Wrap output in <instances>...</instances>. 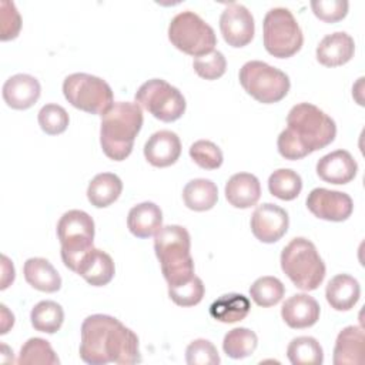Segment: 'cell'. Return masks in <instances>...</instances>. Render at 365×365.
I'll use <instances>...</instances> for the list:
<instances>
[{
	"instance_id": "obj_1",
	"label": "cell",
	"mask_w": 365,
	"mask_h": 365,
	"mask_svg": "<svg viewBox=\"0 0 365 365\" xmlns=\"http://www.w3.org/2000/svg\"><path fill=\"white\" fill-rule=\"evenodd\" d=\"M80 356L90 365L138 364V336L114 317L90 315L81 324Z\"/></svg>"
},
{
	"instance_id": "obj_2",
	"label": "cell",
	"mask_w": 365,
	"mask_h": 365,
	"mask_svg": "<svg viewBox=\"0 0 365 365\" xmlns=\"http://www.w3.org/2000/svg\"><path fill=\"white\" fill-rule=\"evenodd\" d=\"M335 121L309 103L295 104L287 115V128L278 135V153L287 160H299L335 140Z\"/></svg>"
},
{
	"instance_id": "obj_3",
	"label": "cell",
	"mask_w": 365,
	"mask_h": 365,
	"mask_svg": "<svg viewBox=\"0 0 365 365\" xmlns=\"http://www.w3.org/2000/svg\"><path fill=\"white\" fill-rule=\"evenodd\" d=\"M143 125V111L137 103L114 101L101 115L100 144L104 154L114 160H125L134 145V140Z\"/></svg>"
},
{
	"instance_id": "obj_4",
	"label": "cell",
	"mask_w": 365,
	"mask_h": 365,
	"mask_svg": "<svg viewBox=\"0 0 365 365\" xmlns=\"http://www.w3.org/2000/svg\"><path fill=\"white\" fill-rule=\"evenodd\" d=\"M191 238L181 225L161 227L154 235V251L168 287L181 285L195 277Z\"/></svg>"
},
{
	"instance_id": "obj_5",
	"label": "cell",
	"mask_w": 365,
	"mask_h": 365,
	"mask_svg": "<svg viewBox=\"0 0 365 365\" xmlns=\"http://www.w3.org/2000/svg\"><path fill=\"white\" fill-rule=\"evenodd\" d=\"M281 268L302 291L317 289L325 278V264L317 247L304 237L292 238L281 252Z\"/></svg>"
},
{
	"instance_id": "obj_6",
	"label": "cell",
	"mask_w": 365,
	"mask_h": 365,
	"mask_svg": "<svg viewBox=\"0 0 365 365\" xmlns=\"http://www.w3.org/2000/svg\"><path fill=\"white\" fill-rule=\"evenodd\" d=\"M57 237L64 265L76 272L81 258L94 248V221L86 211L70 210L57 222Z\"/></svg>"
},
{
	"instance_id": "obj_7",
	"label": "cell",
	"mask_w": 365,
	"mask_h": 365,
	"mask_svg": "<svg viewBox=\"0 0 365 365\" xmlns=\"http://www.w3.org/2000/svg\"><path fill=\"white\" fill-rule=\"evenodd\" d=\"M262 34L265 50L278 58L292 57L304 43L299 24L285 7H274L267 11L262 21Z\"/></svg>"
},
{
	"instance_id": "obj_8",
	"label": "cell",
	"mask_w": 365,
	"mask_h": 365,
	"mask_svg": "<svg viewBox=\"0 0 365 365\" xmlns=\"http://www.w3.org/2000/svg\"><path fill=\"white\" fill-rule=\"evenodd\" d=\"M238 77L242 88L262 104L281 101L291 87L284 71L259 60L247 61L240 68Z\"/></svg>"
},
{
	"instance_id": "obj_9",
	"label": "cell",
	"mask_w": 365,
	"mask_h": 365,
	"mask_svg": "<svg viewBox=\"0 0 365 365\" xmlns=\"http://www.w3.org/2000/svg\"><path fill=\"white\" fill-rule=\"evenodd\" d=\"M63 94L73 107L97 115H103L114 104L108 83L87 73L67 76L63 83Z\"/></svg>"
},
{
	"instance_id": "obj_10",
	"label": "cell",
	"mask_w": 365,
	"mask_h": 365,
	"mask_svg": "<svg viewBox=\"0 0 365 365\" xmlns=\"http://www.w3.org/2000/svg\"><path fill=\"white\" fill-rule=\"evenodd\" d=\"M168 38L175 48L194 57L204 56L217 46L214 29L190 10L173 17L168 26Z\"/></svg>"
},
{
	"instance_id": "obj_11",
	"label": "cell",
	"mask_w": 365,
	"mask_h": 365,
	"mask_svg": "<svg viewBox=\"0 0 365 365\" xmlns=\"http://www.w3.org/2000/svg\"><path fill=\"white\" fill-rule=\"evenodd\" d=\"M134 98L140 107L164 123L178 120L185 111L182 93L161 78H151L141 84Z\"/></svg>"
},
{
	"instance_id": "obj_12",
	"label": "cell",
	"mask_w": 365,
	"mask_h": 365,
	"mask_svg": "<svg viewBox=\"0 0 365 365\" xmlns=\"http://www.w3.org/2000/svg\"><path fill=\"white\" fill-rule=\"evenodd\" d=\"M307 207L317 218L341 222L351 217L354 202L346 192L314 188L307 197Z\"/></svg>"
},
{
	"instance_id": "obj_13",
	"label": "cell",
	"mask_w": 365,
	"mask_h": 365,
	"mask_svg": "<svg viewBox=\"0 0 365 365\" xmlns=\"http://www.w3.org/2000/svg\"><path fill=\"white\" fill-rule=\"evenodd\" d=\"M220 30L228 46L244 47L254 37V17L244 4L230 3L221 13Z\"/></svg>"
},
{
	"instance_id": "obj_14",
	"label": "cell",
	"mask_w": 365,
	"mask_h": 365,
	"mask_svg": "<svg viewBox=\"0 0 365 365\" xmlns=\"http://www.w3.org/2000/svg\"><path fill=\"white\" fill-rule=\"evenodd\" d=\"M289 218L284 208L277 204L264 202L251 215V231L257 240L265 244L279 241L288 231Z\"/></svg>"
},
{
	"instance_id": "obj_15",
	"label": "cell",
	"mask_w": 365,
	"mask_h": 365,
	"mask_svg": "<svg viewBox=\"0 0 365 365\" xmlns=\"http://www.w3.org/2000/svg\"><path fill=\"white\" fill-rule=\"evenodd\" d=\"M358 164L346 150H335L317 163V174L331 184H348L356 175Z\"/></svg>"
},
{
	"instance_id": "obj_16",
	"label": "cell",
	"mask_w": 365,
	"mask_h": 365,
	"mask_svg": "<svg viewBox=\"0 0 365 365\" xmlns=\"http://www.w3.org/2000/svg\"><path fill=\"white\" fill-rule=\"evenodd\" d=\"M41 87L36 77L30 74H14L3 84V98L14 110H27L40 97Z\"/></svg>"
},
{
	"instance_id": "obj_17",
	"label": "cell",
	"mask_w": 365,
	"mask_h": 365,
	"mask_svg": "<svg viewBox=\"0 0 365 365\" xmlns=\"http://www.w3.org/2000/svg\"><path fill=\"white\" fill-rule=\"evenodd\" d=\"M181 154V141L178 135L170 130L154 133L144 144V157L154 167L173 165Z\"/></svg>"
},
{
	"instance_id": "obj_18",
	"label": "cell",
	"mask_w": 365,
	"mask_h": 365,
	"mask_svg": "<svg viewBox=\"0 0 365 365\" xmlns=\"http://www.w3.org/2000/svg\"><path fill=\"white\" fill-rule=\"evenodd\" d=\"M319 304L308 294H295L289 297L281 308L284 322L294 329L309 328L319 319Z\"/></svg>"
},
{
	"instance_id": "obj_19",
	"label": "cell",
	"mask_w": 365,
	"mask_h": 365,
	"mask_svg": "<svg viewBox=\"0 0 365 365\" xmlns=\"http://www.w3.org/2000/svg\"><path fill=\"white\" fill-rule=\"evenodd\" d=\"M354 38L345 31L327 34L317 46V60L325 67L342 66L354 57Z\"/></svg>"
},
{
	"instance_id": "obj_20",
	"label": "cell",
	"mask_w": 365,
	"mask_h": 365,
	"mask_svg": "<svg viewBox=\"0 0 365 365\" xmlns=\"http://www.w3.org/2000/svg\"><path fill=\"white\" fill-rule=\"evenodd\" d=\"M76 272L90 285L103 287L113 279L115 267L113 258L106 251L93 248L81 258Z\"/></svg>"
},
{
	"instance_id": "obj_21",
	"label": "cell",
	"mask_w": 365,
	"mask_h": 365,
	"mask_svg": "<svg viewBox=\"0 0 365 365\" xmlns=\"http://www.w3.org/2000/svg\"><path fill=\"white\" fill-rule=\"evenodd\" d=\"M261 197V184L254 174L237 173L225 184V198L235 208H250Z\"/></svg>"
},
{
	"instance_id": "obj_22",
	"label": "cell",
	"mask_w": 365,
	"mask_h": 365,
	"mask_svg": "<svg viewBox=\"0 0 365 365\" xmlns=\"http://www.w3.org/2000/svg\"><path fill=\"white\" fill-rule=\"evenodd\" d=\"M364 329L356 325L344 328L335 341L334 364L335 365H358L364 361Z\"/></svg>"
},
{
	"instance_id": "obj_23",
	"label": "cell",
	"mask_w": 365,
	"mask_h": 365,
	"mask_svg": "<svg viewBox=\"0 0 365 365\" xmlns=\"http://www.w3.org/2000/svg\"><path fill=\"white\" fill-rule=\"evenodd\" d=\"M163 224L161 208L150 201L134 205L127 217V227L137 238H148L155 235Z\"/></svg>"
},
{
	"instance_id": "obj_24",
	"label": "cell",
	"mask_w": 365,
	"mask_h": 365,
	"mask_svg": "<svg viewBox=\"0 0 365 365\" xmlns=\"http://www.w3.org/2000/svg\"><path fill=\"white\" fill-rule=\"evenodd\" d=\"M361 295L359 282L348 275V274H338L329 279L325 297L331 308L335 311H349L358 302Z\"/></svg>"
},
{
	"instance_id": "obj_25",
	"label": "cell",
	"mask_w": 365,
	"mask_h": 365,
	"mask_svg": "<svg viewBox=\"0 0 365 365\" xmlns=\"http://www.w3.org/2000/svg\"><path fill=\"white\" fill-rule=\"evenodd\" d=\"M24 278L29 285L43 292H56L61 288V277L51 262L46 258H29L23 267Z\"/></svg>"
},
{
	"instance_id": "obj_26",
	"label": "cell",
	"mask_w": 365,
	"mask_h": 365,
	"mask_svg": "<svg viewBox=\"0 0 365 365\" xmlns=\"http://www.w3.org/2000/svg\"><path fill=\"white\" fill-rule=\"evenodd\" d=\"M123 182L118 175L113 173H100L88 184L87 198L91 205L104 208L111 205L121 194Z\"/></svg>"
},
{
	"instance_id": "obj_27",
	"label": "cell",
	"mask_w": 365,
	"mask_h": 365,
	"mask_svg": "<svg viewBox=\"0 0 365 365\" xmlns=\"http://www.w3.org/2000/svg\"><path fill=\"white\" fill-rule=\"evenodd\" d=\"M251 304L242 294L231 292L221 295L210 305V315L220 322L232 324L242 321L250 312Z\"/></svg>"
},
{
	"instance_id": "obj_28",
	"label": "cell",
	"mask_w": 365,
	"mask_h": 365,
	"mask_svg": "<svg viewBox=\"0 0 365 365\" xmlns=\"http://www.w3.org/2000/svg\"><path fill=\"white\" fill-rule=\"evenodd\" d=\"M182 200L187 208L192 211H208L218 201V188L211 180L195 178L185 184Z\"/></svg>"
},
{
	"instance_id": "obj_29",
	"label": "cell",
	"mask_w": 365,
	"mask_h": 365,
	"mask_svg": "<svg viewBox=\"0 0 365 365\" xmlns=\"http://www.w3.org/2000/svg\"><path fill=\"white\" fill-rule=\"evenodd\" d=\"M31 325L36 331L54 334L57 332L64 321V311L60 304L54 301H40L30 312Z\"/></svg>"
},
{
	"instance_id": "obj_30",
	"label": "cell",
	"mask_w": 365,
	"mask_h": 365,
	"mask_svg": "<svg viewBox=\"0 0 365 365\" xmlns=\"http://www.w3.org/2000/svg\"><path fill=\"white\" fill-rule=\"evenodd\" d=\"M287 356L292 365H321L324 362L322 346L312 336L294 338L287 348Z\"/></svg>"
},
{
	"instance_id": "obj_31",
	"label": "cell",
	"mask_w": 365,
	"mask_h": 365,
	"mask_svg": "<svg viewBox=\"0 0 365 365\" xmlns=\"http://www.w3.org/2000/svg\"><path fill=\"white\" fill-rule=\"evenodd\" d=\"M257 345V334L244 327L228 331L222 341L224 352L232 359H242L250 356L255 351Z\"/></svg>"
},
{
	"instance_id": "obj_32",
	"label": "cell",
	"mask_w": 365,
	"mask_h": 365,
	"mask_svg": "<svg viewBox=\"0 0 365 365\" xmlns=\"http://www.w3.org/2000/svg\"><path fill=\"white\" fill-rule=\"evenodd\" d=\"M269 192L284 201L297 198L302 190V180L298 173L289 168L275 170L268 178Z\"/></svg>"
},
{
	"instance_id": "obj_33",
	"label": "cell",
	"mask_w": 365,
	"mask_h": 365,
	"mask_svg": "<svg viewBox=\"0 0 365 365\" xmlns=\"http://www.w3.org/2000/svg\"><path fill=\"white\" fill-rule=\"evenodd\" d=\"M19 365H58L60 359L56 355L54 349L48 344V341L43 338H30L24 342L20 349V355L17 359Z\"/></svg>"
},
{
	"instance_id": "obj_34",
	"label": "cell",
	"mask_w": 365,
	"mask_h": 365,
	"mask_svg": "<svg viewBox=\"0 0 365 365\" xmlns=\"http://www.w3.org/2000/svg\"><path fill=\"white\" fill-rule=\"evenodd\" d=\"M285 294L284 284L277 277H261L250 287V295L252 301L262 308L277 305Z\"/></svg>"
},
{
	"instance_id": "obj_35",
	"label": "cell",
	"mask_w": 365,
	"mask_h": 365,
	"mask_svg": "<svg viewBox=\"0 0 365 365\" xmlns=\"http://www.w3.org/2000/svg\"><path fill=\"white\" fill-rule=\"evenodd\" d=\"M41 130L48 135H57L67 130L68 113L58 104H46L40 108L37 115Z\"/></svg>"
},
{
	"instance_id": "obj_36",
	"label": "cell",
	"mask_w": 365,
	"mask_h": 365,
	"mask_svg": "<svg viewBox=\"0 0 365 365\" xmlns=\"http://www.w3.org/2000/svg\"><path fill=\"white\" fill-rule=\"evenodd\" d=\"M190 157L204 170H217L224 161L222 151L210 140H198L191 144Z\"/></svg>"
},
{
	"instance_id": "obj_37",
	"label": "cell",
	"mask_w": 365,
	"mask_h": 365,
	"mask_svg": "<svg viewBox=\"0 0 365 365\" xmlns=\"http://www.w3.org/2000/svg\"><path fill=\"white\" fill-rule=\"evenodd\" d=\"M204 284L201 278H198L197 275L181 285L168 287V297L174 304L180 307H194L200 304L204 297Z\"/></svg>"
},
{
	"instance_id": "obj_38",
	"label": "cell",
	"mask_w": 365,
	"mask_h": 365,
	"mask_svg": "<svg viewBox=\"0 0 365 365\" xmlns=\"http://www.w3.org/2000/svg\"><path fill=\"white\" fill-rule=\"evenodd\" d=\"M192 67L195 73L205 80H217L227 70V60L218 50H212L204 56L194 57Z\"/></svg>"
},
{
	"instance_id": "obj_39",
	"label": "cell",
	"mask_w": 365,
	"mask_h": 365,
	"mask_svg": "<svg viewBox=\"0 0 365 365\" xmlns=\"http://www.w3.org/2000/svg\"><path fill=\"white\" fill-rule=\"evenodd\" d=\"M188 365H218L221 362L217 348L208 339H195L185 349Z\"/></svg>"
},
{
	"instance_id": "obj_40",
	"label": "cell",
	"mask_w": 365,
	"mask_h": 365,
	"mask_svg": "<svg viewBox=\"0 0 365 365\" xmlns=\"http://www.w3.org/2000/svg\"><path fill=\"white\" fill-rule=\"evenodd\" d=\"M349 3L346 0H312L311 9L314 14L325 23H336L348 13Z\"/></svg>"
},
{
	"instance_id": "obj_41",
	"label": "cell",
	"mask_w": 365,
	"mask_h": 365,
	"mask_svg": "<svg viewBox=\"0 0 365 365\" xmlns=\"http://www.w3.org/2000/svg\"><path fill=\"white\" fill-rule=\"evenodd\" d=\"M0 21H1V34L0 38L3 41L13 40L19 36L20 29H21V17L14 6L13 1L3 0L0 3Z\"/></svg>"
},
{
	"instance_id": "obj_42",
	"label": "cell",
	"mask_w": 365,
	"mask_h": 365,
	"mask_svg": "<svg viewBox=\"0 0 365 365\" xmlns=\"http://www.w3.org/2000/svg\"><path fill=\"white\" fill-rule=\"evenodd\" d=\"M1 269H3V275H1V289H6L13 281H14V267L11 264V261L6 257L1 255Z\"/></svg>"
},
{
	"instance_id": "obj_43",
	"label": "cell",
	"mask_w": 365,
	"mask_h": 365,
	"mask_svg": "<svg viewBox=\"0 0 365 365\" xmlns=\"http://www.w3.org/2000/svg\"><path fill=\"white\" fill-rule=\"evenodd\" d=\"M1 318H3V321H1V331H0V334H6L7 331H9V328L10 327H13V324H14V317H13V314L11 312H9V309H7V307L6 305H3L1 304Z\"/></svg>"
}]
</instances>
